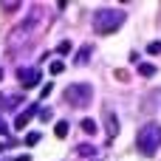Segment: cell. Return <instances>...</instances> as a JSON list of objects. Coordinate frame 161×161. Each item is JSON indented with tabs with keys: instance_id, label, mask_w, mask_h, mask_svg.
<instances>
[{
	"instance_id": "1",
	"label": "cell",
	"mask_w": 161,
	"mask_h": 161,
	"mask_svg": "<svg viewBox=\"0 0 161 161\" xmlns=\"http://www.w3.org/2000/svg\"><path fill=\"white\" fill-rule=\"evenodd\" d=\"M125 11L122 8H99L93 14V31L96 34H113L125 25Z\"/></svg>"
},
{
	"instance_id": "2",
	"label": "cell",
	"mask_w": 161,
	"mask_h": 161,
	"mask_svg": "<svg viewBox=\"0 0 161 161\" xmlns=\"http://www.w3.org/2000/svg\"><path fill=\"white\" fill-rule=\"evenodd\" d=\"M136 147H139L142 156H153V153L158 150V147H161V125H158V122H150V125H144V127L139 130V136H136Z\"/></svg>"
},
{
	"instance_id": "3",
	"label": "cell",
	"mask_w": 161,
	"mask_h": 161,
	"mask_svg": "<svg viewBox=\"0 0 161 161\" xmlns=\"http://www.w3.org/2000/svg\"><path fill=\"white\" fill-rule=\"evenodd\" d=\"M93 99V85L91 82H74L65 88V102L71 108H88Z\"/></svg>"
},
{
	"instance_id": "4",
	"label": "cell",
	"mask_w": 161,
	"mask_h": 161,
	"mask_svg": "<svg viewBox=\"0 0 161 161\" xmlns=\"http://www.w3.org/2000/svg\"><path fill=\"white\" fill-rule=\"evenodd\" d=\"M17 79H20L23 88H34V85H40L42 74H40V68H20L17 71Z\"/></svg>"
},
{
	"instance_id": "5",
	"label": "cell",
	"mask_w": 161,
	"mask_h": 161,
	"mask_svg": "<svg viewBox=\"0 0 161 161\" xmlns=\"http://www.w3.org/2000/svg\"><path fill=\"white\" fill-rule=\"evenodd\" d=\"M34 116H37V105L25 108V110H23V113H20V116L14 119V127H17V130H23V127H25V125H28V122H31Z\"/></svg>"
},
{
	"instance_id": "6",
	"label": "cell",
	"mask_w": 161,
	"mask_h": 161,
	"mask_svg": "<svg viewBox=\"0 0 161 161\" xmlns=\"http://www.w3.org/2000/svg\"><path fill=\"white\" fill-rule=\"evenodd\" d=\"M105 116H108V139H116V133H119V122H116V116H113L110 110H108Z\"/></svg>"
},
{
	"instance_id": "7",
	"label": "cell",
	"mask_w": 161,
	"mask_h": 161,
	"mask_svg": "<svg viewBox=\"0 0 161 161\" xmlns=\"http://www.w3.org/2000/svg\"><path fill=\"white\" fill-rule=\"evenodd\" d=\"M93 153H96L93 144H79V147H76V156H82V158H91Z\"/></svg>"
},
{
	"instance_id": "8",
	"label": "cell",
	"mask_w": 161,
	"mask_h": 161,
	"mask_svg": "<svg viewBox=\"0 0 161 161\" xmlns=\"http://www.w3.org/2000/svg\"><path fill=\"white\" fill-rule=\"evenodd\" d=\"M17 102H20V96H3L0 93V108L3 110H11V105H17Z\"/></svg>"
},
{
	"instance_id": "9",
	"label": "cell",
	"mask_w": 161,
	"mask_h": 161,
	"mask_svg": "<svg viewBox=\"0 0 161 161\" xmlns=\"http://www.w3.org/2000/svg\"><path fill=\"white\" fill-rule=\"evenodd\" d=\"M88 57H91V48H79L76 51V65H88Z\"/></svg>"
},
{
	"instance_id": "10",
	"label": "cell",
	"mask_w": 161,
	"mask_h": 161,
	"mask_svg": "<svg viewBox=\"0 0 161 161\" xmlns=\"http://www.w3.org/2000/svg\"><path fill=\"white\" fill-rule=\"evenodd\" d=\"M82 130H85L88 136H93V133H96V122H93V119H82Z\"/></svg>"
},
{
	"instance_id": "11",
	"label": "cell",
	"mask_w": 161,
	"mask_h": 161,
	"mask_svg": "<svg viewBox=\"0 0 161 161\" xmlns=\"http://www.w3.org/2000/svg\"><path fill=\"white\" fill-rule=\"evenodd\" d=\"M139 74H142V76H153V74H156V65H147V62H142V65H139Z\"/></svg>"
},
{
	"instance_id": "12",
	"label": "cell",
	"mask_w": 161,
	"mask_h": 161,
	"mask_svg": "<svg viewBox=\"0 0 161 161\" xmlns=\"http://www.w3.org/2000/svg\"><path fill=\"white\" fill-rule=\"evenodd\" d=\"M54 133H57V139H65L68 136V122H57V130Z\"/></svg>"
},
{
	"instance_id": "13",
	"label": "cell",
	"mask_w": 161,
	"mask_h": 161,
	"mask_svg": "<svg viewBox=\"0 0 161 161\" xmlns=\"http://www.w3.org/2000/svg\"><path fill=\"white\" fill-rule=\"evenodd\" d=\"M62 71H65V62H62V59H54V62H51V74L57 76V74H62Z\"/></svg>"
},
{
	"instance_id": "14",
	"label": "cell",
	"mask_w": 161,
	"mask_h": 161,
	"mask_svg": "<svg viewBox=\"0 0 161 161\" xmlns=\"http://www.w3.org/2000/svg\"><path fill=\"white\" fill-rule=\"evenodd\" d=\"M68 51H71V42H68V40H62V42L57 45V54H68Z\"/></svg>"
},
{
	"instance_id": "15",
	"label": "cell",
	"mask_w": 161,
	"mask_h": 161,
	"mask_svg": "<svg viewBox=\"0 0 161 161\" xmlns=\"http://www.w3.org/2000/svg\"><path fill=\"white\" fill-rule=\"evenodd\" d=\"M37 142H40V133H28V136H25V144H28V147H34Z\"/></svg>"
},
{
	"instance_id": "16",
	"label": "cell",
	"mask_w": 161,
	"mask_h": 161,
	"mask_svg": "<svg viewBox=\"0 0 161 161\" xmlns=\"http://www.w3.org/2000/svg\"><path fill=\"white\" fill-rule=\"evenodd\" d=\"M147 54H161V42H158V40L147 45Z\"/></svg>"
},
{
	"instance_id": "17",
	"label": "cell",
	"mask_w": 161,
	"mask_h": 161,
	"mask_svg": "<svg viewBox=\"0 0 161 161\" xmlns=\"http://www.w3.org/2000/svg\"><path fill=\"white\" fill-rule=\"evenodd\" d=\"M0 136H8V125H6L3 119H0Z\"/></svg>"
},
{
	"instance_id": "18",
	"label": "cell",
	"mask_w": 161,
	"mask_h": 161,
	"mask_svg": "<svg viewBox=\"0 0 161 161\" xmlns=\"http://www.w3.org/2000/svg\"><path fill=\"white\" fill-rule=\"evenodd\" d=\"M0 82H3V71H0Z\"/></svg>"
},
{
	"instance_id": "19",
	"label": "cell",
	"mask_w": 161,
	"mask_h": 161,
	"mask_svg": "<svg viewBox=\"0 0 161 161\" xmlns=\"http://www.w3.org/2000/svg\"><path fill=\"white\" fill-rule=\"evenodd\" d=\"M0 153H3V144H0Z\"/></svg>"
}]
</instances>
